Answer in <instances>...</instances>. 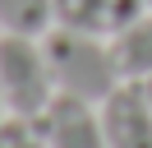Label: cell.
<instances>
[{
  "mask_svg": "<svg viewBox=\"0 0 152 148\" xmlns=\"http://www.w3.org/2000/svg\"><path fill=\"white\" fill-rule=\"evenodd\" d=\"M0 148H46V134L32 116H5L0 120Z\"/></svg>",
  "mask_w": 152,
  "mask_h": 148,
  "instance_id": "8",
  "label": "cell"
},
{
  "mask_svg": "<svg viewBox=\"0 0 152 148\" xmlns=\"http://www.w3.org/2000/svg\"><path fill=\"white\" fill-rule=\"evenodd\" d=\"M111 56H115V70L120 79H152V9H143L124 33L111 37Z\"/></svg>",
  "mask_w": 152,
  "mask_h": 148,
  "instance_id": "6",
  "label": "cell"
},
{
  "mask_svg": "<svg viewBox=\"0 0 152 148\" xmlns=\"http://www.w3.org/2000/svg\"><path fill=\"white\" fill-rule=\"evenodd\" d=\"M5 116H10V111H5V102H0V120H5Z\"/></svg>",
  "mask_w": 152,
  "mask_h": 148,
  "instance_id": "10",
  "label": "cell"
},
{
  "mask_svg": "<svg viewBox=\"0 0 152 148\" xmlns=\"http://www.w3.org/2000/svg\"><path fill=\"white\" fill-rule=\"evenodd\" d=\"M51 97H56V79H51L42 37L0 33V102H5V111L37 120L51 107Z\"/></svg>",
  "mask_w": 152,
  "mask_h": 148,
  "instance_id": "2",
  "label": "cell"
},
{
  "mask_svg": "<svg viewBox=\"0 0 152 148\" xmlns=\"http://www.w3.org/2000/svg\"><path fill=\"white\" fill-rule=\"evenodd\" d=\"M143 88H148V97H152V79H143Z\"/></svg>",
  "mask_w": 152,
  "mask_h": 148,
  "instance_id": "9",
  "label": "cell"
},
{
  "mask_svg": "<svg viewBox=\"0 0 152 148\" xmlns=\"http://www.w3.org/2000/svg\"><path fill=\"white\" fill-rule=\"evenodd\" d=\"M42 46H46V65H51V79H56V92H69V97H83V102H102L120 83V70H115V56H111L106 37H88V33H74V28H51L42 37Z\"/></svg>",
  "mask_w": 152,
  "mask_h": 148,
  "instance_id": "1",
  "label": "cell"
},
{
  "mask_svg": "<svg viewBox=\"0 0 152 148\" xmlns=\"http://www.w3.org/2000/svg\"><path fill=\"white\" fill-rule=\"evenodd\" d=\"M37 125L46 134V148H106L97 102L69 97V92H56L51 97V107L37 116Z\"/></svg>",
  "mask_w": 152,
  "mask_h": 148,
  "instance_id": "4",
  "label": "cell"
},
{
  "mask_svg": "<svg viewBox=\"0 0 152 148\" xmlns=\"http://www.w3.org/2000/svg\"><path fill=\"white\" fill-rule=\"evenodd\" d=\"M97 116L106 148H152V97L138 79H120L97 102Z\"/></svg>",
  "mask_w": 152,
  "mask_h": 148,
  "instance_id": "3",
  "label": "cell"
},
{
  "mask_svg": "<svg viewBox=\"0 0 152 148\" xmlns=\"http://www.w3.org/2000/svg\"><path fill=\"white\" fill-rule=\"evenodd\" d=\"M143 5H148V9H152V0H143Z\"/></svg>",
  "mask_w": 152,
  "mask_h": 148,
  "instance_id": "11",
  "label": "cell"
},
{
  "mask_svg": "<svg viewBox=\"0 0 152 148\" xmlns=\"http://www.w3.org/2000/svg\"><path fill=\"white\" fill-rule=\"evenodd\" d=\"M56 28V0H0V33L46 37Z\"/></svg>",
  "mask_w": 152,
  "mask_h": 148,
  "instance_id": "7",
  "label": "cell"
},
{
  "mask_svg": "<svg viewBox=\"0 0 152 148\" xmlns=\"http://www.w3.org/2000/svg\"><path fill=\"white\" fill-rule=\"evenodd\" d=\"M143 9H148L143 0H56V28H74V33L111 42Z\"/></svg>",
  "mask_w": 152,
  "mask_h": 148,
  "instance_id": "5",
  "label": "cell"
}]
</instances>
